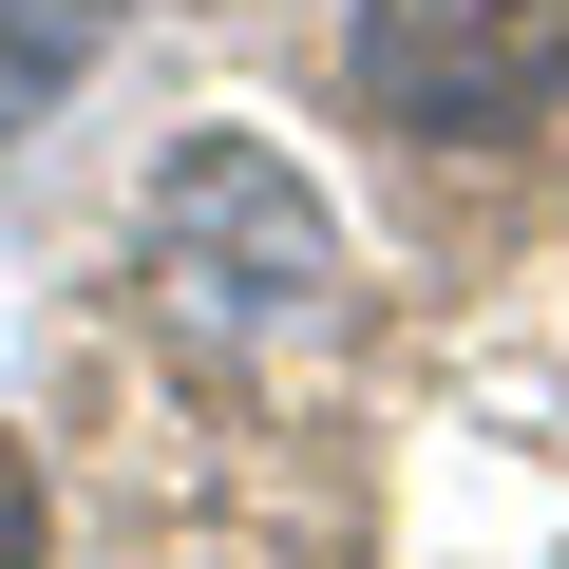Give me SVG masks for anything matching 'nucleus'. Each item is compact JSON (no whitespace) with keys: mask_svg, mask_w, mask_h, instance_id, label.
<instances>
[{"mask_svg":"<svg viewBox=\"0 0 569 569\" xmlns=\"http://www.w3.org/2000/svg\"><path fill=\"white\" fill-rule=\"evenodd\" d=\"M133 247H152V284L209 323V342H266V323H305L323 305V209H305V171H284L266 133H190L171 171H152V209H133Z\"/></svg>","mask_w":569,"mask_h":569,"instance_id":"f257e3e1","label":"nucleus"},{"mask_svg":"<svg viewBox=\"0 0 569 569\" xmlns=\"http://www.w3.org/2000/svg\"><path fill=\"white\" fill-rule=\"evenodd\" d=\"M361 96L399 133H531L569 96V0H380L361 20Z\"/></svg>","mask_w":569,"mask_h":569,"instance_id":"f03ea898","label":"nucleus"},{"mask_svg":"<svg viewBox=\"0 0 569 569\" xmlns=\"http://www.w3.org/2000/svg\"><path fill=\"white\" fill-rule=\"evenodd\" d=\"M96 20H114V0H20V20H0V133H20V114L96 58Z\"/></svg>","mask_w":569,"mask_h":569,"instance_id":"7ed1b4c3","label":"nucleus"},{"mask_svg":"<svg viewBox=\"0 0 569 569\" xmlns=\"http://www.w3.org/2000/svg\"><path fill=\"white\" fill-rule=\"evenodd\" d=\"M0 569H39V456L0 437Z\"/></svg>","mask_w":569,"mask_h":569,"instance_id":"20e7f679","label":"nucleus"}]
</instances>
